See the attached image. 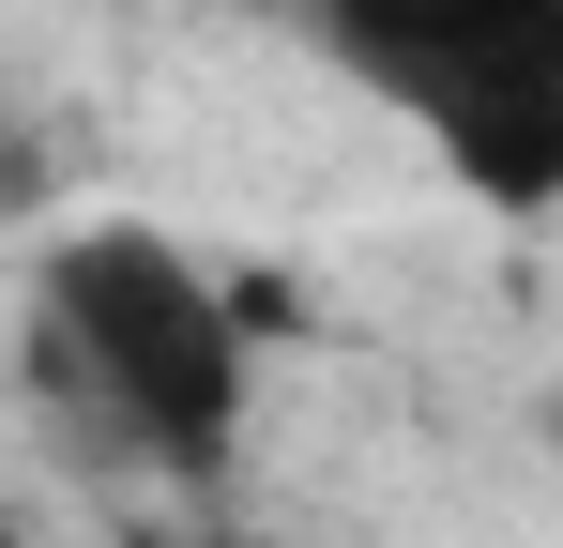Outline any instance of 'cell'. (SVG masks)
Here are the masks:
<instances>
[{
    "label": "cell",
    "instance_id": "obj_1",
    "mask_svg": "<svg viewBox=\"0 0 563 548\" xmlns=\"http://www.w3.org/2000/svg\"><path fill=\"white\" fill-rule=\"evenodd\" d=\"M15 365H31V427L92 487H184V503H213L244 472V396H260L244 381V305L153 213H92L62 244H31Z\"/></svg>",
    "mask_w": 563,
    "mask_h": 548
},
{
    "label": "cell",
    "instance_id": "obj_2",
    "mask_svg": "<svg viewBox=\"0 0 563 548\" xmlns=\"http://www.w3.org/2000/svg\"><path fill=\"white\" fill-rule=\"evenodd\" d=\"M305 46L411 122L487 213H563V0H289Z\"/></svg>",
    "mask_w": 563,
    "mask_h": 548
},
{
    "label": "cell",
    "instance_id": "obj_3",
    "mask_svg": "<svg viewBox=\"0 0 563 548\" xmlns=\"http://www.w3.org/2000/svg\"><path fill=\"white\" fill-rule=\"evenodd\" d=\"M549 442H563V381H549Z\"/></svg>",
    "mask_w": 563,
    "mask_h": 548
}]
</instances>
